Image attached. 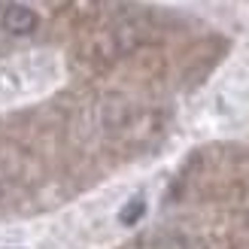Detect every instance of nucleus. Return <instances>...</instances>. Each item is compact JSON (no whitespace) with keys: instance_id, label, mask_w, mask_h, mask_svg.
<instances>
[{"instance_id":"2","label":"nucleus","mask_w":249,"mask_h":249,"mask_svg":"<svg viewBox=\"0 0 249 249\" xmlns=\"http://www.w3.org/2000/svg\"><path fill=\"white\" fill-rule=\"evenodd\" d=\"M143 210H146L143 197H137V201H131L128 207H124V213L119 216V219H122V225H134V222H137V219L143 216Z\"/></svg>"},{"instance_id":"1","label":"nucleus","mask_w":249,"mask_h":249,"mask_svg":"<svg viewBox=\"0 0 249 249\" xmlns=\"http://www.w3.org/2000/svg\"><path fill=\"white\" fill-rule=\"evenodd\" d=\"M3 28H6L9 34H18V36L31 34V31L36 28V16H34V9L18 6V3L6 6V9H3Z\"/></svg>"}]
</instances>
